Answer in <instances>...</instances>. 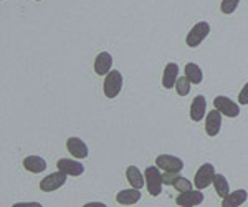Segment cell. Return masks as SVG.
Segmentation results:
<instances>
[{
    "instance_id": "obj_1",
    "label": "cell",
    "mask_w": 248,
    "mask_h": 207,
    "mask_svg": "<svg viewBox=\"0 0 248 207\" xmlns=\"http://www.w3.org/2000/svg\"><path fill=\"white\" fill-rule=\"evenodd\" d=\"M144 177H146L147 192L153 197H157L159 194L162 192V186H164L161 168H157V166H149V168L144 171Z\"/></svg>"
},
{
    "instance_id": "obj_2",
    "label": "cell",
    "mask_w": 248,
    "mask_h": 207,
    "mask_svg": "<svg viewBox=\"0 0 248 207\" xmlns=\"http://www.w3.org/2000/svg\"><path fill=\"white\" fill-rule=\"evenodd\" d=\"M210 33V23L205 22V20H202V22H197L194 27L190 29V32L187 33L186 37V43L189 48H197L199 45L209 37Z\"/></svg>"
},
{
    "instance_id": "obj_3",
    "label": "cell",
    "mask_w": 248,
    "mask_h": 207,
    "mask_svg": "<svg viewBox=\"0 0 248 207\" xmlns=\"http://www.w3.org/2000/svg\"><path fill=\"white\" fill-rule=\"evenodd\" d=\"M123 83H124V80H123L121 71L111 70L109 73L106 75L105 83H103V91H105V96L109 98V99L118 96V95L121 93V90H123Z\"/></svg>"
},
{
    "instance_id": "obj_4",
    "label": "cell",
    "mask_w": 248,
    "mask_h": 207,
    "mask_svg": "<svg viewBox=\"0 0 248 207\" xmlns=\"http://www.w3.org/2000/svg\"><path fill=\"white\" fill-rule=\"evenodd\" d=\"M215 168L214 164H210V162H205V164H202L199 171L195 173V177H194V186L195 189H207L210 184H214V177H215Z\"/></svg>"
},
{
    "instance_id": "obj_5",
    "label": "cell",
    "mask_w": 248,
    "mask_h": 207,
    "mask_svg": "<svg viewBox=\"0 0 248 207\" xmlns=\"http://www.w3.org/2000/svg\"><path fill=\"white\" fill-rule=\"evenodd\" d=\"M214 108L229 118H237L240 114V103H235L232 98L222 96V95L214 99Z\"/></svg>"
},
{
    "instance_id": "obj_6",
    "label": "cell",
    "mask_w": 248,
    "mask_h": 207,
    "mask_svg": "<svg viewBox=\"0 0 248 207\" xmlns=\"http://www.w3.org/2000/svg\"><path fill=\"white\" fill-rule=\"evenodd\" d=\"M66 174L62 173V171H57V173L48 174L46 177H43L40 181V191L43 192H53V191H58L60 188L66 184Z\"/></svg>"
},
{
    "instance_id": "obj_7",
    "label": "cell",
    "mask_w": 248,
    "mask_h": 207,
    "mask_svg": "<svg viewBox=\"0 0 248 207\" xmlns=\"http://www.w3.org/2000/svg\"><path fill=\"white\" fill-rule=\"evenodd\" d=\"M57 168H58V171L65 173L66 176H73V177H78L85 173V166H83L79 161H77V158L75 159H68V158L58 159Z\"/></svg>"
},
{
    "instance_id": "obj_8",
    "label": "cell",
    "mask_w": 248,
    "mask_h": 207,
    "mask_svg": "<svg viewBox=\"0 0 248 207\" xmlns=\"http://www.w3.org/2000/svg\"><path fill=\"white\" fill-rule=\"evenodd\" d=\"M155 166L161 168V171H175V173H181L184 169V161L177 156H172V154H159L155 158Z\"/></svg>"
},
{
    "instance_id": "obj_9",
    "label": "cell",
    "mask_w": 248,
    "mask_h": 207,
    "mask_svg": "<svg viewBox=\"0 0 248 207\" xmlns=\"http://www.w3.org/2000/svg\"><path fill=\"white\" fill-rule=\"evenodd\" d=\"M175 202L181 207H194L203 202V194L201 189H195V191L190 189V191H186V192H179Z\"/></svg>"
},
{
    "instance_id": "obj_10",
    "label": "cell",
    "mask_w": 248,
    "mask_h": 207,
    "mask_svg": "<svg viewBox=\"0 0 248 207\" xmlns=\"http://www.w3.org/2000/svg\"><path fill=\"white\" fill-rule=\"evenodd\" d=\"M66 149L71 156L77 158V159H85V158H88V154H90L86 143L83 141L81 138H77V136H71L66 139Z\"/></svg>"
},
{
    "instance_id": "obj_11",
    "label": "cell",
    "mask_w": 248,
    "mask_h": 207,
    "mask_svg": "<svg viewBox=\"0 0 248 207\" xmlns=\"http://www.w3.org/2000/svg\"><path fill=\"white\" fill-rule=\"evenodd\" d=\"M222 116L223 114L220 113L218 110H212L207 113L205 116V131L207 134H209L210 138L217 136V134L220 133V129H222Z\"/></svg>"
},
{
    "instance_id": "obj_12",
    "label": "cell",
    "mask_w": 248,
    "mask_h": 207,
    "mask_svg": "<svg viewBox=\"0 0 248 207\" xmlns=\"http://www.w3.org/2000/svg\"><path fill=\"white\" fill-rule=\"evenodd\" d=\"M207 113V99L203 95H197L194 99H192V105H190V119L195 123L202 121L205 118Z\"/></svg>"
},
{
    "instance_id": "obj_13",
    "label": "cell",
    "mask_w": 248,
    "mask_h": 207,
    "mask_svg": "<svg viewBox=\"0 0 248 207\" xmlns=\"http://www.w3.org/2000/svg\"><path fill=\"white\" fill-rule=\"evenodd\" d=\"M113 68V57L108 51H101L98 53V57L94 58V73L99 77H106Z\"/></svg>"
},
{
    "instance_id": "obj_14",
    "label": "cell",
    "mask_w": 248,
    "mask_h": 207,
    "mask_svg": "<svg viewBox=\"0 0 248 207\" xmlns=\"http://www.w3.org/2000/svg\"><path fill=\"white\" fill-rule=\"evenodd\" d=\"M177 80H179V65L174 62L167 63L166 68H164V73H162V86L166 90L175 88Z\"/></svg>"
},
{
    "instance_id": "obj_15",
    "label": "cell",
    "mask_w": 248,
    "mask_h": 207,
    "mask_svg": "<svg viewBox=\"0 0 248 207\" xmlns=\"http://www.w3.org/2000/svg\"><path fill=\"white\" fill-rule=\"evenodd\" d=\"M141 189H136V188H131V189H123L116 194V201L118 204L121 206H133L136 202L141 201Z\"/></svg>"
},
{
    "instance_id": "obj_16",
    "label": "cell",
    "mask_w": 248,
    "mask_h": 207,
    "mask_svg": "<svg viewBox=\"0 0 248 207\" xmlns=\"http://www.w3.org/2000/svg\"><path fill=\"white\" fill-rule=\"evenodd\" d=\"M248 197V192L245 189H237L233 192H230L227 197L222 199V207H238L242 204H245Z\"/></svg>"
},
{
    "instance_id": "obj_17",
    "label": "cell",
    "mask_w": 248,
    "mask_h": 207,
    "mask_svg": "<svg viewBox=\"0 0 248 207\" xmlns=\"http://www.w3.org/2000/svg\"><path fill=\"white\" fill-rule=\"evenodd\" d=\"M23 168L29 173L40 174L46 169V161L42 156H27L23 159Z\"/></svg>"
},
{
    "instance_id": "obj_18",
    "label": "cell",
    "mask_w": 248,
    "mask_h": 207,
    "mask_svg": "<svg viewBox=\"0 0 248 207\" xmlns=\"http://www.w3.org/2000/svg\"><path fill=\"white\" fill-rule=\"evenodd\" d=\"M126 177H127V181H129L131 188L142 189L144 186H146V177H144V174L139 171L138 166H129V168L126 169Z\"/></svg>"
},
{
    "instance_id": "obj_19",
    "label": "cell",
    "mask_w": 248,
    "mask_h": 207,
    "mask_svg": "<svg viewBox=\"0 0 248 207\" xmlns=\"http://www.w3.org/2000/svg\"><path fill=\"white\" fill-rule=\"evenodd\" d=\"M184 73H186V77L189 78V81L192 85H201L202 80H203L202 68L197 65V63H187L186 68H184Z\"/></svg>"
},
{
    "instance_id": "obj_20",
    "label": "cell",
    "mask_w": 248,
    "mask_h": 207,
    "mask_svg": "<svg viewBox=\"0 0 248 207\" xmlns=\"http://www.w3.org/2000/svg\"><path fill=\"white\" fill-rule=\"evenodd\" d=\"M214 188H215V192L218 194V197H227L230 194V186H229V181L223 174H215L214 177Z\"/></svg>"
},
{
    "instance_id": "obj_21",
    "label": "cell",
    "mask_w": 248,
    "mask_h": 207,
    "mask_svg": "<svg viewBox=\"0 0 248 207\" xmlns=\"http://www.w3.org/2000/svg\"><path fill=\"white\" fill-rule=\"evenodd\" d=\"M190 86L192 83L189 81V78L184 75V77H179L177 83H175V91H177L179 96H187L190 93Z\"/></svg>"
},
{
    "instance_id": "obj_22",
    "label": "cell",
    "mask_w": 248,
    "mask_h": 207,
    "mask_svg": "<svg viewBox=\"0 0 248 207\" xmlns=\"http://www.w3.org/2000/svg\"><path fill=\"white\" fill-rule=\"evenodd\" d=\"M238 5H240V0H222L220 10H222V14H225V15H232L238 9Z\"/></svg>"
},
{
    "instance_id": "obj_23",
    "label": "cell",
    "mask_w": 248,
    "mask_h": 207,
    "mask_svg": "<svg viewBox=\"0 0 248 207\" xmlns=\"http://www.w3.org/2000/svg\"><path fill=\"white\" fill-rule=\"evenodd\" d=\"M172 188L177 191V192H186V191H190L192 189V182L187 177L179 176L177 179H175L174 184H172Z\"/></svg>"
},
{
    "instance_id": "obj_24",
    "label": "cell",
    "mask_w": 248,
    "mask_h": 207,
    "mask_svg": "<svg viewBox=\"0 0 248 207\" xmlns=\"http://www.w3.org/2000/svg\"><path fill=\"white\" fill-rule=\"evenodd\" d=\"M181 176V173H175V171H164L162 173V179L166 186H172L175 182V179Z\"/></svg>"
},
{
    "instance_id": "obj_25",
    "label": "cell",
    "mask_w": 248,
    "mask_h": 207,
    "mask_svg": "<svg viewBox=\"0 0 248 207\" xmlns=\"http://www.w3.org/2000/svg\"><path fill=\"white\" fill-rule=\"evenodd\" d=\"M238 103H240V105H243V106L248 105V81L245 83V86H243V88L240 90V93H238Z\"/></svg>"
},
{
    "instance_id": "obj_26",
    "label": "cell",
    "mask_w": 248,
    "mask_h": 207,
    "mask_svg": "<svg viewBox=\"0 0 248 207\" xmlns=\"http://www.w3.org/2000/svg\"><path fill=\"white\" fill-rule=\"evenodd\" d=\"M20 206H35V207H40L42 204H40V202H18V204H14V207H20Z\"/></svg>"
},
{
    "instance_id": "obj_27",
    "label": "cell",
    "mask_w": 248,
    "mask_h": 207,
    "mask_svg": "<svg viewBox=\"0 0 248 207\" xmlns=\"http://www.w3.org/2000/svg\"><path fill=\"white\" fill-rule=\"evenodd\" d=\"M35 2H40V0H35Z\"/></svg>"
}]
</instances>
